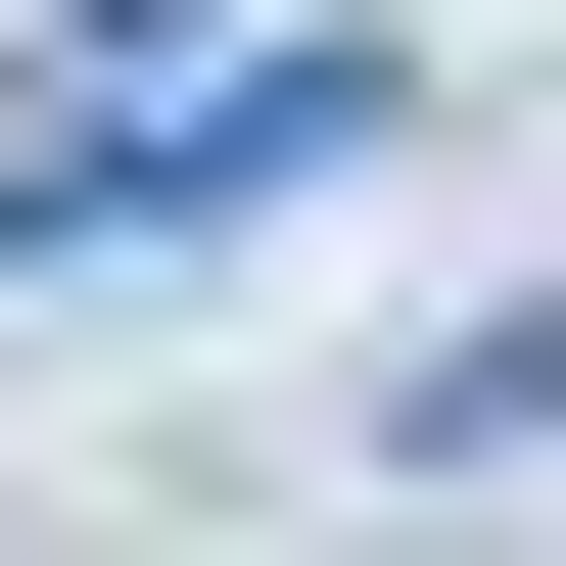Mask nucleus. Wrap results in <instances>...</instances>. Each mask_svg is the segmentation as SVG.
<instances>
[{"label":"nucleus","mask_w":566,"mask_h":566,"mask_svg":"<svg viewBox=\"0 0 566 566\" xmlns=\"http://www.w3.org/2000/svg\"><path fill=\"white\" fill-rule=\"evenodd\" d=\"M331 142H378V48H237V95H142V142H0V283H237Z\"/></svg>","instance_id":"1"}]
</instances>
